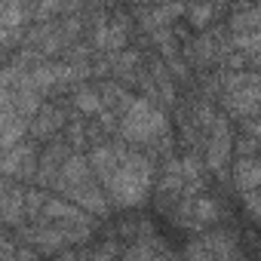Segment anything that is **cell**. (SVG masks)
Wrapping results in <instances>:
<instances>
[{"mask_svg": "<svg viewBox=\"0 0 261 261\" xmlns=\"http://www.w3.org/2000/svg\"><path fill=\"white\" fill-rule=\"evenodd\" d=\"M230 25H233V31H255L258 28V16H255V4H252V0H246V10L233 13Z\"/></svg>", "mask_w": 261, "mask_h": 261, "instance_id": "obj_11", "label": "cell"}, {"mask_svg": "<svg viewBox=\"0 0 261 261\" xmlns=\"http://www.w3.org/2000/svg\"><path fill=\"white\" fill-rule=\"evenodd\" d=\"M59 126H65V114H59L56 108H46V111L34 120V126H31V129H34V136H37V139H46V136H53V133H56Z\"/></svg>", "mask_w": 261, "mask_h": 261, "instance_id": "obj_9", "label": "cell"}, {"mask_svg": "<svg viewBox=\"0 0 261 261\" xmlns=\"http://www.w3.org/2000/svg\"><path fill=\"white\" fill-rule=\"evenodd\" d=\"M68 194L80 203V209H89V212H95V215H105V212H108V200L101 197V191H98L95 185H89V178L80 181V185H74V188H68Z\"/></svg>", "mask_w": 261, "mask_h": 261, "instance_id": "obj_3", "label": "cell"}, {"mask_svg": "<svg viewBox=\"0 0 261 261\" xmlns=\"http://www.w3.org/2000/svg\"><path fill=\"white\" fill-rule=\"evenodd\" d=\"M31 163H34L31 148L28 145H22V148L13 145L4 157H0V172H4V175H28L31 172Z\"/></svg>", "mask_w": 261, "mask_h": 261, "instance_id": "obj_4", "label": "cell"}, {"mask_svg": "<svg viewBox=\"0 0 261 261\" xmlns=\"http://www.w3.org/2000/svg\"><path fill=\"white\" fill-rule=\"evenodd\" d=\"M65 0H40L37 4V19H49L53 13H62Z\"/></svg>", "mask_w": 261, "mask_h": 261, "instance_id": "obj_16", "label": "cell"}, {"mask_svg": "<svg viewBox=\"0 0 261 261\" xmlns=\"http://www.w3.org/2000/svg\"><path fill=\"white\" fill-rule=\"evenodd\" d=\"M166 114L157 111L151 101L145 98H129V105L123 108V120H120V133L126 142H142L151 145L157 139H166Z\"/></svg>", "mask_w": 261, "mask_h": 261, "instance_id": "obj_2", "label": "cell"}, {"mask_svg": "<svg viewBox=\"0 0 261 261\" xmlns=\"http://www.w3.org/2000/svg\"><path fill=\"white\" fill-rule=\"evenodd\" d=\"M120 151H123V148H114V145H105V148H95V151H92L89 163H92V169L101 175V181H108V175L114 172V166H117V160H120Z\"/></svg>", "mask_w": 261, "mask_h": 261, "instance_id": "obj_6", "label": "cell"}, {"mask_svg": "<svg viewBox=\"0 0 261 261\" xmlns=\"http://www.w3.org/2000/svg\"><path fill=\"white\" fill-rule=\"evenodd\" d=\"M25 120L22 117H13V111H10V117H7V123L0 126V148H13V145H19L22 142V136H25Z\"/></svg>", "mask_w": 261, "mask_h": 261, "instance_id": "obj_8", "label": "cell"}, {"mask_svg": "<svg viewBox=\"0 0 261 261\" xmlns=\"http://www.w3.org/2000/svg\"><path fill=\"white\" fill-rule=\"evenodd\" d=\"M62 160H65V148H62V145H53V148L43 154V160H40V175L49 178V175L62 166Z\"/></svg>", "mask_w": 261, "mask_h": 261, "instance_id": "obj_14", "label": "cell"}, {"mask_svg": "<svg viewBox=\"0 0 261 261\" xmlns=\"http://www.w3.org/2000/svg\"><path fill=\"white\" fill-rule=\"evenodd\" d=\"M13 98H16V95H13L10 89H4V86H0V111H4V108H10V105H13Z\"/></svg>", "mask_w": 261, "mask_h": 261, "instance_id": "obj_17", "label": "cell"}, {"mask_svg": "<svg viewBox=\"0 0 261 261\" xmlns=\"http://www.w3.org/2000/svg\"><path fill=\"white\" fill-rule=\"evenodd\" d=\"M227 157H230V133H227L224 120H215V136L209 142V166L212 169H224Z\"/></svg>", "mask_w": 261, "mask_h": 261, "instance_id": "obj_5", "label": "cell"}, {"mask_svg": "<svg viewBox=\"0 0 261 261\" xmlns=\"http://www.w3.org/2000/svg\"><path fill=\"white\" fill-rule=\"evenodd\" d=\"M74 105H77L83 114H101V111H105V101H101L92 89H80V92L74 95Z\"/></svg>", "mask_w": 261, "mask_h": 261, "instance_id": "obj_13", "label": "cell"}, {"mask_svg": "<svg viewBox=\"0 0 261 261\" xmlns=\"http://www.w3.org/2000/svg\"><path fill=\"white\" fill-rule=\"evenodd\" d=\"M105 188L117 206H139L151 191V163L133 151H120V160Z\"/></svg>", "mask_w": 261, "mask_h": 261, "instance_id": "obj_1", "label": "cell"}, {"mask_svg": "<svg viewBox=\"0 0 261 261\" xmlns=\"http://www.w3.org/2000/svg\"><path fill=\"white\" fill-rule=\"evenodd\" d=\"M194 212H197V218H200L203 224H209V221L218 218V206H215L212 200H197V203H194Z\"/></svg>", "mask_w": 261, "mask_h": 261, "instance_id": "obj_15", "label": "cell"}, {"mask_svg": "<svg viewBox=\"0 0 261 261\" xmlns=\"http://www.w3.org/2000/svg\"><path fill=\"white\" fill-rule=\"evenodd\" d=\"M237 188H243V191H255L258 188L255 154H237Z\"/></svg>", "mask_w": 261, "mask_h": 261, "instance_id": "obj_7", "label": "cell"}, {"mask_svg": "<svg viewBox=\"0 0 261 261\" xmlns=\"http://www.w3.org/2000/svg\"><path fill=\"white\" fill-rule=\"evenodd\" d=\"M7 117H10V111L4 108V111H0V126H4V123H7Z\"/></svg>", "mask_w": 261, "mask_h": 261, "instance_id": "obj_18", "label": "cell"}, {"mask_svg": "<svg viewBox=\"0 0 261 261\" xmlns=\"http://www.w3.org/2000/svg\"><path fill=\"white\" fill-rule=\"evenodd\" d=\"M25 22L22 0H0V28H19Z\"/></svg>", "mask_w": 261, "mask_h": 261, "instance_id": "obj_10", "label": "cell"}, {"mask_svg": "<svg viewBox=\"0 0 261 261\" xmlns=\"http://www.w3.org/2000/svg\"><path fill=\"white\" fill-rule=\"evenodd\" d=\"M188 19H191L194 28H206V25L215 22V7H212V4H194V7L188 10Z\"/></svg>", "mask_w": 261, "mask_h": 261, "instance_id": "obj_12", "label": "cell"}]
</instances>
